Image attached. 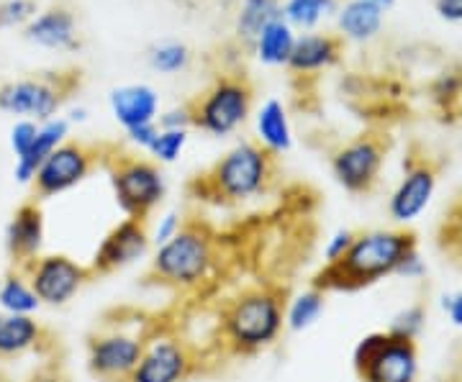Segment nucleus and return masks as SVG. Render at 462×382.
Masks as SVG:
<instances>
[{
    "mask_svg": "<svg viewBox=\"0 0 462 382\" xmlns=\"http://www.w3.org/2000/svg\"><path fill=\"white\" fill-rule=\"evenodd\" d=\"M419 250L416 233L409 229H370L357 232L339 262L324 265L314 275L311 287L321 293H355L396 275L406 254Z\"/></svg>",
    "mask_w": 462,
    "mask_h": 382,
    "instance_id": "f257e3e1",
    "label": "nucleus"
},
{
    "mask_svg": "<svg viewBox=\"0 0 462 382\" xmlns=\"http://www.w3.org/2000/svg\"><path fill=\"white\" fill-rule=\"evenodd\" d=\"M278 177V157L257 141H239L206 172L196 175L188 190L193 198L216 205H236L264 196Z\"/></svg>",
    "mask_w": 462,
    "mask_h": 382,
    "instance_id": "f03ea898",
    "label": "nucleus"
},
{
    "mask_svg": "<svg viewBox=\"0 0 462 382\" xmlns=\"http://www.w3.org/2000/svg\"><path fill=\"white\" fill-rule=\"evenodd\" d=\"M221 339L231 354H257L270 350L285 329V296L278 287L254 285L224 303Z\"/></svg>",
    "mask_w": 462,
    "mask_h": 382,
    "instance_id": "7ed1b4c3",
    "label": "nucleus"
},
{
    "mask_svg": "<svg viewBox=\"0 0 462 382\" xmlns=\"http://www.w3.org/2000/svg\"><path fill=\"white\" fill-rule=\"evenodd\" d=\"M216 239L203 223L185 221L178 236L154 247L149 280L172 290H196L216 269Z\"/></svg>",
    "mask_w": 462,
    "mask_h": 382,
    "instance_id": "20e7f679",
    "label": "nucleus"
},
{
    "mask_svg": "<svg viewBox=\"0 0 462 382\" xmlns=\"http://www.w3.org/2000/svg\"><path fill=\"white\" fill-rule=\"evenodd\" d=\"M100 167L108 172L114 198L126 218L147 221L165 200V175L160 165L147 157H139L118 144H106Z\"/></svg>",
    "mask_w": 462,
    "mask_h": 382,
    "instance_id": "39448f33",
    "label": "nucleus"
},
{
    "mask_svg": "<svg viewBox=\"0 0 462 382\" xmlns=\"http://www.w3.org/2000/svg\"><path fill=\"white\" fill-rule=\"evenodd\" d=\"M185 105L193 118V129L211 136H229L247 123L254 105V85L247 72H218L208 87Z\"/></svg>",
    "mask_w": 462,
    "mask_h": 382,
    "instance_id": "423d86ee",
    "label": "nucleus"
},
{
    "mask_svg": "<svg viewBox=\"0 0 462 382\" xmlns=\"http://www.w3.org/2000/svg\"><path fill=\"white\" fill-rule=\"evenodd\" d=\"M83 85L80 69L36 72L21 80L0 85V111L11 116H29L36 123L54 118L75 90Z\"/></svg>",
    "mask_w": 462,
    "mask_h": 382,
    "instance_id": "0eeeda50",
    "label": "nucleus"
},
{
    "mask_svg": "<svg viewBox=\"0 0 462 382\" xmlns=\"http://www.w3.org/2000/svg\"><path fill=\"white\" fill-rule=\"evenodd\" d=\"M144 321H108L88 339V369L103 382H126L147 344Z\"/></svg>",
    "mask_w": 462,
    "mask_h": 382,
    "instance_id": "6e6552de",
    "label": "nucleus"
},
{
    "mask_svg": "<svg viewBox=\"0 0 462 382\" xmlns=\"http://www.w3.org/2000/svg\"><path fill=\"white\" fill-rule=\"evenodd\" d=\"M103 150H106V144H90L83 139L62 141L33 175V200L51 198V196H60V193L78 187L98 169L103 162Z\"/></svg>",
    "mask_w": 462,
    "mask_h": 382,
    "instance_id": "1a4fd4ad",
    "label": "nucleus"
},
{
    "mask_svg": "<svg viewBox=\"0 0 462 382\" xmlns=\"http://www.w3.org/2000/svg\"><path fill=\"white\" fill-rule=\"evenodd\" d=\"M388 150H391L388 136L378 132L360 133L352 141L342 144L331 154V172L337 183L355 196L373 193L380 180Z\"/></svg>",
    "mask_w": 462,
    "mask_h": 382,
    "instance_id": "9d476101",
    "label": "nucleus"
},
{
    "mask_svg": "<svg viewBox=\"0 0 462 382\" xmlns=\"http://www.w3.org/2000/svg\"><path fill=\"white\" fill-rule=\"evenodd\" d=\"M199 354L193 351L190 341L175 333L152 332L142 359L126 382H185L199 372Z\"/></svg>",
    "mask_w": 462,
    "mask_h": 382,
    "instance_id": "9b49d317",
    "label": "nucleus"
},
{
    "mask_svg": "<svg viewBox=\"0 0 462 382\" xmlns=\"http://www.w3.org/2000/svg\"><path fill=\"white\" fill-rule=\"evenodd\" d=\"M18 269L33 287L39 303L51 308L69 303L93 277L90 267L69 259L67 254H39Z\"/></svg>",
    "mask_w": 462,
    "mask_h": 382,
    "instance_id": "f8f14e48",
    "label": "nucleus"
},
{
    "mask_svg": "<svg viewBox=\"0 0 462 382\" xmlns=\"http://www.w3.org/2000/svg\"><path fill=\"white\" fill-rule=\"evenodd\" d=\"M437 180H439V167L427 154L421 157L409 154V159L403 162V177L388 200V216L393 218V223L409 226L421 216L437 193Z\"/></svg>",
    "mask_w": 462,
    "mask_h": 382,
    "instance_id": "ddd939ff",
    "label": "nucleus"
},
{
    "mask_svg": "<svg viewBox=\"0 0 462 382\" xmlns=\"http://www.w3.org/2000/svg\"><path fill=\"white\" fill-rule=\"evenodd\" d=\"M149 247H152V236H149L147 221L124 218L103 236V241L93 254L90 272L93 275H111L116 269H124V267L139 262L142 257H147Z\"/></svg>",
    "mask_w": 462,
    "mask_h": 382,
    "instance_id": "4468645a",
    "label": "nucleus"
},
{
    "mask_svg": "<svg viewBox=\"0 0 462 382\" xmlns=\"http://www.w3.org/2000/svg\"><path fill=\"white\" fill-rule=\"evenodd\" d=\"M26 41L44 50H78L80 47V21L78 11L67 3H54L39 11L23 29Z\"/></svg>",
    "mask_w": 462,
    "mask_h": 382,
    "instance_id": "2eb2a0df",
    "label": "nucleus"
},
{
    "mask_svg": "<svg viewBox=\"0 0 462 382\" xmlns=\"http://www.w3.org/2000/svg\"><path fill=\"white\" fill-rule=\"evenodd\" d=\"M363 382H416L419 380V347L416 341L388 336L385 347L370 365L357 372Z\"/></svg>",
    "mask_w": 462,
    "mask_h": 382,
    "instance_id": "dca6fc26",
    "label": "nucleus"
},
{
    "mask_svg": "<svg viewBox=\"0 0 462 382\" xmlns=\"http://www.w3.org/2000/svg\"><path fill=\"white\" fill-rule=\"evenodd\" d=\"M42 247H44V211L39 200H26L18 205L5 229V250L14 267H21L33 257H39Z\"/></svg>",
    "mask_w": 462,
    "mask_h": 382,
    "instance_id": "f3484780",
    "label": "nucleus"
},
{
    "mask_svg": "<svg viewBox=\"0 0 462 382\" xmlns=\"http://www.w3.org/2000/svg\"><path fill=\"white\" fill-rule=\"evenodd\" d=\"M345 50L346 41L342 39V33H306L296 39V47L291 51V59L285 67L298 77L319 75L337 65Z\"/></svg>",
    "mask_w": 462,
    "mask_h": 382,
    "instance_id": "a211bd4d",
    "label": "nucleus"
},
{
    "mask_svg": "<svg viewBox=\"0 0 462 382\" xmlns=\"http://www.w3.org/2000/svg\"><path fill=\"white\" fill-rule=\"evenodd\" d=\"M51 347V333L33 316L0 314V362H11L29 351L47 354Z\"/></svg>",
    "mask_w": 462,
    "mask_h": 382,
    "instance_id": "6ab92c4d",
    "label": "nucleus"
},
{
    "mask_svg": "<svg viewBox=\"0 0 462 382\" xmlns=\"http://www.w3.org/2000/svg\"><path fill=\"white\" fill-rule=\"evenodd\" d=\"M108 103H111V114L124 126V132L144 123H157L160 116V96L152 85H121L111 90Z\"/></svg>",
    "mask_w": 462,
    "mask_h": 382,
    "instance_id": "aec40b11",
    "label": "nucleus"
},
{
    "mask_svg": "<svg viewBox=\"0 0 462 382\" xmlns=\"http://www.w3.org/2000/svg\"><path fill=\"white\" fill-rule=\"evenodd\" d=\"M67 136H69V121L67 118L54 116L50 121H44V123H39V132H36L32 150L26 151L23 157H18L16 167H14V175H16L18 183L32 185L33 175L39 172V167L44 165V159L62 141H67Z\"/></svg>",
    "mask_w": 462,
    "mask_h": 382,
    "instance_id": "412c9836",
    "label": "nucleus"
},
{
    "mask_svg": "<svg viewBox=\"0 0 462 382\" xmlns=\"http://www.w3.org/2000/svg\"><path fill=\"white\" fill-rule=\"evenodd\" d=\"M257 144L275 157H281L293 147V129L288 121V111L278 98L264 100L257 111Z\"/></svg>",
    "mask_w": 462,
    "mask_h": 382,
    "instance_id": "4be33fe9",
    "label": "nucleus"
},
{
    "mask_svg": "<svg viewBox=\"0 0 462 382\" xmlns=\"http://www.w3.org/2000/svg\"><path fill=\"white\" fill-rule=\"evenodd\" d=\"M278 18H282V0H242L234 23L236 39L252 50L264 26H270Z\"/></svg>",
    "mask_w": 462,
    "mask_h": 382,
    "instance_id": "5701e85b",
    "label": "nucleus"
},
{
    "mask_svg": "<svg viewBox=\"0 0 462 382\" xmlns=\"http://www.w3.org/2000/svg\"><path fill=\"white\" fill-rule=\"evenodd\" d=\"M339 32H342V39H352V41H370L375 33L383 29V11L375 8L373 3L367 0H349L345 3L339 11Z\"/></svg>",
    "mask_w": 462,
    "mask_h": 382,
    "instance_id": "b1692460",
    "label": "nucleus"
},
{
    "mask_svg": "<svg viewBox=\"0 0 462 382\" xmlns=\"http://www.w3.org/2000/svg\"><path fill=\"white\" fill-rule=\"evenodd\" d=\"M296 29L285 18H278L270 26H264L252 50L257 51V59L263 65L285 67L291 59V51L296 47Z\"/></svg>",
    "mask_w": 462,
    "mask_h": 382,
    "instance_id": "393cba45",
    "label": "nucleus"
},
{
    "mask_svg": "<svg viewBox=\"0 0 462 382\" xmlns=\"http://www.w3.org/2000/svg\"><path fill=\"white\" fill-rule=\"evenodd\" d=\"M42 308L33 287L23 277V272L14 267L3 283H0V311L3 314H16V316H33Z\"/></svg>",
    "mask_w": 462,
    "mask_h": 382,
    "instance_id": "a878e982",
    "label": "nucleus"
},
{
    "mask_svg": "<svg viewBox=\"0 0 462 382\" xmlns=\"http://www.w3.org/2000/svg\"><path fill=\"white\" fill-rule=\"evenodd\" d=\"M324 308H327V293H321L316 287L298 293L296 298H291V303H285V329H291V332L311 329L321 318Z\"/></svg>",
    "mask_w": 462,
    "mask_h": 382,
    "instance_id": "bb28decb",
    "label": "nucleus"
},
{
    "mask_svg": "<svg viewBox=\"0 0 462 382\" xmlns=\"http://www.w3.org/2000/svg\"><path fill=\"white\" fill-rule=\"evenodd\" d=\"M339 11V0H285L282 18L293 29H314L321 18Z\"/></svg>",
    "mask_w": 462,
    "mask_h": 382,
    "instance_id": "cd10ccee",
    "label": "nucleus"
},
{
    "mask_svg": "<svg viewBox=\"0 0 462 382\" xmlns=\"http://www.w3.org/2000/svg\"><path fill=\"white\" fill-rule=\"evenodd\" d=\"M431 100L437 108H442L445 114H452L455 108H460L462 103V65H455L445 69L434 83H431Z\"/></svg>",
    "mask_w": 462,
    "mask_h": 382,
    "instance_id": "c85d7f7f",
    "label": "nucleus"
},
{
    "mask_svg": "<svg viewBox=\"0 0 462 382\" xmlns=\"http://www.w3.org/2000/svg\"><path fill=\"white\" fill-rule=\"evenodd\" d=\"M190 57L193 54L182 41H162V44L149 50V65L154 67L157 72H162V75H175V72L188 69Z\"/></svg>",
    "mask_w": 462,
    "mask_h": 382,
    "instance_id": "c756f323",
    "label": "nucleus"
},
{
    "mask_svg": "<svg viewBox=\"0 0 462 382\" xmlns=\"http://www.w3.org/2000/svg\"><path fill=\"white\" fill-rule=\"evenodd\" d=\"M427 326V308L421 303H413V305H406L403 311H398L391 326H388V333L391 336H398V339H409V341H416L421 332Z\"/></svg>",
    "mask_w": 462,
    "mask_h": 382,
    "instance_id": "7c9ffc66",
    "label": "nucleus"
},
{
    "mask_svg": "<svg viewBox=\"0 0 462 382\" xmlns=\"http://www.w3.org/2000/svg\"><path fill=\"white\" fill-rule=\"evenodd\" d=\"M185 144H188V132L160 129V133H157V139L149 147L147 154L152 157V162H157V165H172V162H178V157L185 150Z\"/></svg>",
    "mask_w": 462,
    "mask_h": 382,
    "instance_id": "2f4dec72",
    "label": "nucleus"
},
{
    "mask_svg": "<svg viewBox=\"0 0 462 382\" xmlns=\"http://www.w3.org/2000/svg\"><path fill=\"white\" fill-rule=\"evenodd\" d=\"M39 14L36 0H3L0 3V29L26 26Z\"/></svg>",
    "mask_w": 462,
    "mask_h": 382,
    "instance_id": "473e14b6",
    "label": "nucleus"
},
{
    "mask_svg": "<svg viewBox=\"0 0 462 382\" xmlns=\"http://www.w3.org/2000/svg\"><path fill=\"white\" fill-rule=\"evenodd\" d=\"M36 132H39V123L32 121V118L16 121V126L11 129V150L16 151V159L32 150L33 139H36Z\"/></svg>",
    "mask_w": 462,
    "mask_h": 382,
    "instance_id": "72a5a7b5",
    "label": "nucleus"
},
{
    "mask_svg": "<svg viewBox=\"0 0 462 382\" xmlns=\"http://www.w3.org/2000/svg\"><path fill=\"white\" fill-rule=\"evenodd\" d=\"M355 233L357 232H349V229H339V232L331 233L327 239V247H324V265L339 262L345 257L352 247V241H355Z\"/></svg>",
    "mask_w": 462,
    "mask_h": 382,
    "instance_id": "f704fd0d",
    "label": "nucleus"
},
{
    "mask_svg": "<svg viewBox=\"0 0 462 382\" xmlns=\"http://www.w3.org/2000/svg\"><path fill=\"white\" fill-rule=\"evenodd\" d=\"M182 223H185L182 214H178V211H167L165 216L157 221V229H154V233H149V236H152V244H154V247H162L165 241H170L172 236H178V233H180Z\"/></svg>",
    "mask_w": 462,
    "mask_h": 382,
    "instance_id": "c9c22d12",
    "label": "nucleus"
},
{
    "mask_svg": "<svg viewBox=\"0 0 462 382\" xmlns=\"http://www.w3.org/2000/svg\"><path fill=\"white\" fill-rule=\"evenodd\" d=\"M157 126L160 129H170V132H188L193 129V118H190V111L188 105H175V108H167L165 114L157 116Z\"/></svg>",
    "mask_w": 462,
    "mask_h": 382,
    "instance_id": "e433bc0d",
    "label": "nucleus"
},
{
    "mask_svg": "<svg viewBox=\"0 0 462 382\" xmlns=\"http://www.w3.org/2000/svg\"><path fill=\"white\" fill-rule=\"evenodd\" d=\"M157 133H160V126L157 123H144V126H134L126 132V139H129V144H134L136 150L149 151V147L154 144V139H157Z\"/></svg>",
    "mask_w": 462,
    "mask_h": 382,
    "instance_id": "4c0bfd02",
    "label": "nucleus"
},
{
    "mask_svg": "<svg viewBox=\"0 0 462 382\" xmlns=\"http://www.w3.org/2000/svg\"><path fill=\"white\" fill-rule=\"evenodd\" d=\"M396 275L406 277V280H419V277H424V275H427V265H424V259H421L419 250H413L411 254H406V259L401 262Z\"/></svg>",
    "mask_w": 462,
    "mask_h": 382,
    "instance_id": "58836bf2",
    "label": "nucleus"
},
{
    "mask_svg": "<svg viewBox=\"0 0 462 382\" xmlns=\"http://www.w3.org/2000/svg\"><path fill=\"white\" fill-rule=\"evenodd\" d=\"M434 8L445 21H452V23L462 21V0H434Z\"/></svg>",
    "mask_w": 462,
    "mask_h": 382,
    "instance_id": "ea45409f",
    "label": "nucleus"
},
{
    "mask_svg": "<svg viewBox=\"0 0 462 382\" xmlns=\"http://www.w3.org/2000/svg\"><path fill=\"white\" fill-rule=\"evenodd\" d=\"M442 308H445L447 318H449L455 326H462V290L445 296V298H442Z\"/></svg>",
    "mask_w": 462,
    "mask_h": 382,
    "instance_id": "a19ab883",
    "label": "nucleus"
},
{
    "mask_svg": "<svg viewBox=\"0 0 462 382\" xmlns=\"http://www.w3.org/2000/svg\"><path fill=\"white\" fill-rule=\"evenodd\" d=\"M29 382H67V377L60 372V367L47 365L42 367V369H36Z\"/></svg>",
    "mask_w": 462,
    "mask_h": 382,
    "instance_id": "79ce46f5",
    "label": "nucleus"
},
{
    "mask_svg": "<svg viewBox=\"0 0 462 382\" xmlns=\"http://www.w3.org/2000/svg\"><path fill=\"white\" fill-rule=\"evenodd\" d=\"M367 3H373V5H375V8H380L383 14H385V11H391V8L396 5V0H367Z\"/></svg>",
    "mask_w": 462,
    "mask_h": 382,
    "instance_id": "37998d69",
    "label": "nucleus"
},
{
    "mask_svg": "<svg viewBox=\"0 0 462 382\" xmlns=\"http://www.w3.org/2000/svg\"><path fill=\"white\" fill-rule=\"evenodd\" d=\"M85 118H88V111H85V108H75V111H72V116L67 118V121L72 123V121H85Z\"/></svg>",
    "mask_w": 462,
    "mask_h": 382,
    "instance_id": "c03bdc74",
    "label": "nucleus"
},
{
    "mask_svg": "<svg viewBox=\"0 0 462 382\" xmlns=\"http://www.w3.org/2000/svg\"><path fill=\"white\" fill-rule=\"evenodd\" d=\"M0 283H3V277H0Z\"/></svg>",
    "mask_w": 462,
    "mask_h": 382,
    "instance_id": "a18cd8bd",
    "label": "nucleus"
},
{
    "mask_svg": "<svg viewBox=\"0 0 462 382\" xmlns=\"http://www.w3.org/2000/svg\"><path fill=\"white\" fill-rule=\"evenodd\" d=\"M0 382H3V377H0Z\"/></svg>",
    "mask_w": 462,
    "mask_h": 382,
    "instance_id": "49530a36",
    "label": "nucleus"
}]
</instances>
